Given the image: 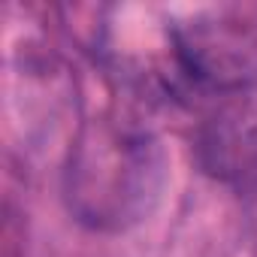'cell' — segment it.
<instances>
[{"label":"cell","instance_id":"cell-1","mask_svg":"<svg viewBox=\"0 0 257 257\" xmlns=\"http://www.w3.org/2000/svg\"><path fill=\"white\" fill-rule=\"evenodd\" d=\"M94 146L97 149H79V161L73 167L79 185L70 191V197H79L100 182V191L106 194L94 212V224L106 218L121 224V218L137 215L134 206H140L146 197H155L164 173L161 149L146 134H103L94 140Z\"/></svg>","mask_w":257,"mask_h":257},{"label":"cell","instance_id":"cell-2","mask_svg":"<svg viewBox=\"0 0 257 257\" xmlns=\"http://www.w3.org/2000/svg\"><path fill=\"white\" fill-rule=\"evenodd\" d=\"M203 167L221 179H236L257 167V103H233L221 109L200 137Z\"/></svg>","mask_w":257,"mask_h":257}]
</instances>
